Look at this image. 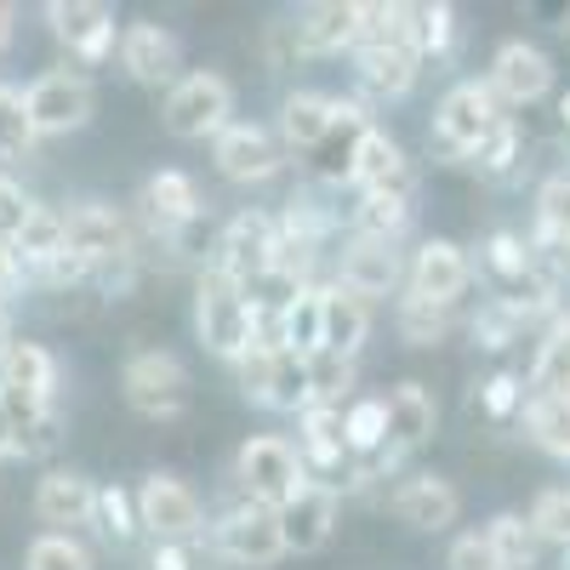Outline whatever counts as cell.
Returning <instances> with one entry per match:
<instances>
[{
	"instance_id": "cell-12",
	"label": "cell",
	"mask_w": 570,
	"mask_h": 570,
	"mask_svg": "<svg viewBox=\"0 0 570 570\" xmlns=\"http://www.w3.org/2000/svg\"><path fill=\"white\" fill-rule=\"evenodd\" d=\"M63 234H69V252H75L80 263H91V274L137 257L131 223H126L115 206H104V200H80V206H69V212H63Z\"/></svg>"
},
{
	"instance_id": "cell-36",
	"label": "cell",
	"mask_w": 570,
	"mask_h": 570,
	"mask_svg": "<svg viewBox=\"0 0 570 570\" xmlns=\"http://www.w3.org/2000/svg\"><path fill=\"white\" fill-rule=\"evenodd\" d=\"M394 325H400V337L411 343V348H434V343H445L451 337V325H456V308H440V303H422V297H400V308H394Z\"/></svg>"
},
{
	"instance_id": "cell-15",
	"label": "cell",
	"mask_w": 570,
	"mask_h": 570,
	"mask_svg": "<svg viewBox=\"0 0 570 570\" xmlns=\"http://www.w3.org/2000/svg\"><path fill=\"white\" fill-rule=\"evenodd\" d=\"M468 285H473V263L456 240H422L405 268V292L422 303H440V308H456Z\"/></svg>"
},
{
	"instance_id": "cell-46",
	"label": "cell",
	"mask_w": 570,
	"mask_h": 570,
	"mask_svg": "<svg viewBox=\"0 0 570 570\" xmlns=\"http://www.w3.org/2000/svg\"><path fill=\"white\" fill-rule=\"evenodd\" d=\"M531 525H537V537H542V542L570 548V485H564V491H542V497H537Z\"/></svg>"
},
{
	"instance_id": "cell-57",
	"label": "cell",
	"mask_w": 570,
	"mask_h": 570,
	"mask_svg": "<svg viewBox=\"0 0 570 570\" xmlns=\"http://www.w3.org/2000/svg\"><path fill=\"white\" fill-rule=\"evenodd\" d=\"M7 308H12V297H0V331H7Z\"/></svg>"
},
{
	"instance_id": "cell-39",
	"label": "cell",
	"mask_w": 570,
	"mask_h": 570,
	"mask_svg": "<svg viewBox=\"0 0 570 570\" xmlns=\"http://www.w3.org/2000/svg\"><path fill=\"white\" fill-rule=\"evenodd\" d=\"M405 228H411V195H360L354 234H365V240H400Z\"/></svg>"
},
{
	"instance_id": "cell-26",
	"label": "cell",
	"mask_w": 570,
	"mask_h": 570,
	"mask_svg": "<svg viewBox=\"0 0 570 570\" xmlns=\"http://www.w3.org/2000/svg\"><path fill=\"white\" fill-rule=\"evenodd\" d=\"M142 206H149L155 228L160 234H183L206 217V200H200V183L188 171H155L149 188H142Z\"/></svg>"
},
{
	"instance_id": "cell-11",
	"label": "cell",
	"mask_w": 570,
	"mask_h": 570,
	"mask_svg": "<svg viewBox=\"0 0 570 570\" xmlns=\"http://www.w3.org/2000/svg\"><path fill=\"white\" fill-rule=\"evenodd\" d=\"M23 104H29V120H35L40 137H69L98 115V91H91V80L75 75V69H52V75L29 80Z\"/></svg>"
},
{
	"instance_id": "cell-22",
	"label": "cell",
	"mask_w": 570,
	"mask_h": 570,
	"mask_svg": "<svg viewBox=\"0 0 570 570\" xmlns=\"http://www.w3.org/2000/svg\"><path fill=\"white\" fill-rule=\"evenodd\" d=\"M337 513H343V497L325 491V485H303L292 502L279 508V537H285V553H320L337 531Z\"/></svg>"
},
{
	"instance_id": "cell-3",
	"label": "cell",
	"mask_w": 570,
	"mask_h": 570,
	"mask_svg": "<svg viewBox=\"0 0 570 570\" xmlns=\"http://www.w3.org/2000/svg\"><path fill=\"white\" fill-rule=\"evenodd\" d=\"M508 120L513 115H502V98L485 80H462V86L445 91L440 109H434V142L451 160H473Z\"/></svg>"
},
{
	"instance_id": "cell-48",
	"label": "cell",
	"mask_w": 570,
	"mask_h": 570,
	"mask_svg": "<svg viewBox=\"0 0 570 570\" xmlns=\"http://www.w3.org/2000/svg\"><path fill=\"white\" fill-rule=\"evenodd\" d=\"M480 411L497 416V422L519 416V411H525V383H519L513 371H497L491 383H480Z\"/></svg>"
},
{
	"instance_id": "cell-38",
	"label": "cell",
	"mask_w": 570,
	"mask_h": 570,
	"mask_svg": "<svg viewBox=\"0 0 570 570\" xmlns=\"http://www.w3.org/2000/svg\"><path fill=\"white\" fill-rule=\"evenodd\" d=\"M35 142H40V131H35V120H29L23 91L0 80V160H7V166L29 160V155H35Z\"/></svg>"
},
{
	"instance_id": "cell-7",
	"label": "cell",
	"mask_w": 570,
	"mask_h": 570,
	"mask_svg": "<svg viewBox=\"0 0 570 570\" xmlns=\"http://www.w3.org/2000/svg\"><path fill=\"white\" fill-rule=\"evenodd\" d=\"M212 548L240 564V570H268L274 559H285V537H279V508H263L252 497H240L234 508H223L212 519Z\"/></svg>"
},
{
	"instance_id": "cell-24",
	"label": "cell",
	"mask_w": 570,
	"mask_h": 570,
	"mask_svg": "<svg viewBox=\"0 0 570 570\" xmlns=\"http://www.w3.org/2000/svg\"><path fill=\"white\" fill-rule=\"evenodd\" d=\"M348 188H360V195H416V171H411L400 142L371 126L365 142H360V160H354V183Z\"/></svg>"
},
{
	"instance_id": "cell-44",
	"label": "cell",
	"mask_w": 570,
	"mask_h": 570,
	"mask_svg": "<svg viewBox=\"0 0 570 570\" xmlns=\"http://www.w3.org/2000/svg\"><path fill=\"white\" fill-rule=\"evenodd\" d=\"M308 376H314V405H343L348 383H354V360H337V354H308Z\"/></svg>"
},
{
	"instance_id": "cell-59",
	"label": "cell",
	"mask_w": 570,
	"mask_h": 570,
	"mask_svg": "<svg viewBox=\"0 0 570 570\" xmlns=\"http://www.w3.org/2000/svg\"><path fill=\"white\" fill-rule=\"evenodd\" d=\"M564 553H570V548H564Z\"/></svg>"
},
{
	"instance_id": "cell-27",
	"label": "cell",
	"mask_w": 570,
	"mask_h": 570,
	"mask_svg": "<svg viewBox=\"0 0 570 570\" xmlns=\"http://www.w3.org/2000/svg\"><path fill=\"white\" fill-rule=\"evenodd\" d=\"M337 126V98H325V91H292V98L279 104V142L285 155H314L325 131Z\"/></svg>"
},
{
	"instance_id": "cell-30",
	"label": "cell",
	"mask_w": 570,
	"mask_h": 570,
	"mask_svg": "<svg viewBox=\"0 0 570 570\" xmlns=\"http://www.w3.org/2000/svg\"><path fill=\"white\" fill-rule=\"evenodd\" d=\"M7 394L29 400V405H52V394H58V360L46 354L40 343L12 337V348H7Z\"/></svg>"
},
{
	"instance_id": "cell-4",
	"label": "cell",
	"mask_w": 570,
	"mask_h": 570,
	"mask_svg": "<svg viewBox=\"0 0 570 570\" xmlns=\"http://www.w3.org/2000/svg\"><path fill=\"white\" fill-rule=\"evenodd\" d=\"M160 120L171 137L183 142H217L228 126H234V86L217 75V69H188L160 104Z\"/></svg>"
},
{
	"instance_id": "cell-16",
	"label": "cell",
	"mask_w": 570,
	"mask_h": 570,
	"mask_svg": "<svg viewBox=\"0 0 570 570\" xmlns=\"http://www.w3.org/2000/svg\"><path fill=\"white\" fill-rule=\"evenodd\" d=\"M485 86L502 98V109H525V104H542L548 91H553V63H548L542 46H531V40H508V46H497Z\"/></svg>"
},
{
	"instance_id": "cell-32",
	"label": "cell",
	"mask_w": 570,
	"mask_h": 570,
	"mask_svg": "<svg viewBox=\"0 0 570 570\" xmlns=\"http://www.w3.org/2000/svg\"><path fill=\"white\" fill-rule=\"evenodd\" d=\"M268 411H292L303 416L314 405V376H308V354L292 348H274V371H268Z\"/></svg>"
},
{
	"instance_id": "cell-53",
	"label": "cell",
	"mask_w": 570,
	"mask_h": 570,
	"mask_svg": "<svg viewBox=\"0 0 570 570\" xmlns=\"http://www.w3.org/2000/svg\"><path fill=\"white\" fill-rule=\"evenodd\" d=\"M12 35H18V12L7 7V0H0V52L12 46Z\"/></svg>"
},
{
	"instance_id": "cell-52",
	"label": "cell",
	"mask_w": 570,
	"mask_h": 570,
	"mask_svg": "<svg viewBox=\"0 0 570 570\" xmlns=\"http://www.w3.org/2000/svg\"><path fill=\"white\" fill-rule=\"evenodd\" d=\"M142 570H195V553H188L183 542H155V553H149Z\"/></svg>"
},
{
	"instance_id": "cell-37",
	"label": "cell",
	"mask_w": 570,
	"mask_h": 570,
	"mask_svg": "<svg viewBox=\"0 0 570 570\" xmlns=\"http://www.w3.org/2000/svg\"><path fill=\"white\" fill-rule=\"evenodd\" d=\"M485 537H491L502 570H531L537 553H542V537H537V525H531L525 513H497L491 525H485Z\"/></svg>"
},
{
	"instance_id": "cell-31",
	"label": "cell",
	"mask_w": 570,
	"mask_h": 570,
	"mask_svg": "<svg viewBox=\"0 0 570 570\" xmlns=\"http://www.w3.org/2000/svg\"><path fill=\"white\" fill-rule=\"evenodd\" d=\"M0 411H7V422H12L18 456H52V451L63 445V416H58V405H29V400L0 394Z\"/></svg>"
},
{
	"instance_id": "cell-13",
	"label": "cell",
	"mask_w": 570,
	"mask_h": 570,
	"mask_svg": "<svg viewBox=\"0 0 570 570\" xmlns=\"http://www.w3.org/2000/svg\"><path fill=\"white\" fill-rule=\"evenodd\" d=\"M46 23H52L63 52L80 58V63H109L120 52V29H115V12L104 0H52Z\"/></svg>"
},
{
	"instance_id": "cell-41",
	"label": "cell",
	"mask_w": 570,
	"mask_h": 570,
	"mask_svg": "<svg viewBox=\"0 0 570 570\" xmlns=\"http://www.w3.org/2000/svg\"><path fill=\"white\" fill-rule=\"evenodd\" d=\"M531 394H570V314L548 331V343L537 348V365H531Z\"/></svg>"
},
{
	"instance_id": "cell-33",
	"label": "cell",
	"mask_w": 570,
	"mask_h": 570,
	"mask_svg": "<svg viewBox=\"0 0 570 570\" xmlns=\"http://www.w3.org/2000/svg\"><path fill=\"white\" fill-rule=\"evenodd\" d=\"M405 35L416 46V58H445L451 40H456V12L445 7V0H416V7H405Z\"/></svg>"
},
{
	"instance_id": "cell-5",
	"label": "cell",
	"mask_w": 570,
	"mask_h": 570,
	"mask_svg": "<svg viewBox=\"0 0 570 570\" xmlns=\"http://www.w3.org/2000/svg\"><path fill=\"white\" fill-rule=\"evenodd\" d=\"M120 394L137 416H149V422H171L188 411V400H195V376H188V365L166 348H142L126 360L120 371Z\"/></svg>"
},
{
	"instance_id": "cell-50",
	"label": "cell",
	"mask_w": 570,
	"mask_h": 570,
	"mask_svg": "<svg viewBox=\"0 0 570 570\" xmlns=\"http://www.w3.org/2000/svg\"><path fill=\"white\" fill-rule=\"evenodd\" d=\"M234 371H240V394L246 400H268V371H274V348H263V343H252L240 360H234Z\"/></svg>"
},
{
	"instance_id": "cell-19",
	"label": "cell",
	"mask_w": 570,
	"mask_h": 570,
	"mask_svg": "<svg viewBox=\"0 0 570 570\" xmlns=\"http://www.w3.org/2000/svg\"><path fill=\"white\" fill-rule=\"evenodd\" d=\"M389 513L411 531H451L462 513V491L445 480V473H411L389 491Z\"/></svg>"
},
{
	"instance_id": "cell-58",
	"label": "cell",
	"mask_w": 570,
	"mask_h": 570,
	"mask_svg": "<svg viewBox=\"0 0 570 570\" xmlns=\"http://www.w3.org/2000/svg\"><path fill=\"white\" fill-rule=\"evenodd\" d=\"M564 29H570V23H564Z\"/></svg>"
},
{
	"instance_id": "cell-42",
	"label": "cell",
	"mask_w": 570,
	"mask_h": 570,
	"mask_svg": "<svg viewBox=\"0 0 570 570\" xmlns=\"http://www.w3.org/2000/svg\"><path fill=\"white\" fill-rule=\"evenodd\" d=\"M23 570H98V559H91V548L69 531H46L29 542V559Z\"/></svg>"
},
{
	"instance_id": "cell-35",
	"label": "cell",
	"mask_w": 570,
	"mask_h": 570,
	"mask_svg": "<svg viewBox=\"0 0 570 570\" xmlns=\"http://www.w3.org/2000/svg\"><path fill=\"white\" fill-rule=\"evenodd\" d=\"M525 428L548 456L570 462V394H531L525 400Z\"/></svg>"
},
{
	"instance_id": "cell-43",
	"label": "cell",
	"mask_w": 570,
	"mask_h": 570,
	"mask_svg": "<svg viewBox=\"0 0 570 570\" xmlns=\"http://www.w3.org/2000/svg\"><path fill=\"white\" fill-rule=\"evenodd\" d=\"M98 531L109 542H131L142 531L137 519V491H120V485H98Z\"/></svg>"
},
{
	"instance_id": "cell-10",
	"label": "cell",
	"mask_w": 570,
	"mask_h": 570,
	"mask_svg": "<svg viewBox=\"0 0 570 570\" xmlns=\"http://www.w3.org/2000/svg\"><path fill=\"white\" fill-rule=\"evenodd\" d=\"M434 428H440L434 394H428L422 383H400L389 394V440H383V456H376V462H354L360 468V485L376 480V473H389V468H400L411 451H422L428 440H434Z\"/></svg>"
},
{
	"instance_id": "cell-20",
	"label": "cell",
	"mask_w": 570,
	"mask_h": 570,
	"mask_svg": "<svg viewBox=\"0 0 570 570\" xmlns=\"http://www.w3.org/2000/svg\"><path fill=\"white\" fill-rule=\"evenodd\" d=\"M297 58H343L360 52V0H320V7H303L292 23Z\"/></svg>"
},
{
	"instance_id": "cell-49",
	"label": "cell",
	"mask_w": 570,
	"mask_h": 570,
	"mask_svg": "<svg viewBox=\"0 0 570 570\" xmlns=\"http://www.w3.org/2000/svg\"><path fill=\"white\" fill-rule=\"evenodd\" d=\"M35 206H40V200H29L12 177H0V246H7V252H12V240L23 234V223H29Z\"/></svg>"
},
{
	"instance_id": "cell-17",
	"label": "cell",
	"mask_w": 570,
	"mask_h": 570,
	"mask_svg": "<svg viewBox=\"0 0 570 570\" xmlns=\"http://www.w3.org/2000/svg\"><path fill=\"white\" fill-rule=\"evenodd\" d=\"M120 69L137 80V86H177L183 75V46H177V35L166 29V23H149V18H142V23H126L120 29Z\"/></svg>"
},
{
	"instance_id": "cell-47",
	"label": "cell",
	"mask_w": 570,
	"mask_h": 570,
	"mask_svg": "<svg viewBox=\"0 0 570 570\" xmlns=\"http://www.w3.org/2000/svg\"><path fill=\"white\" fill-rule=\"evenodd\" d=\"M519 325H525V320H519L513 308H502V303H485L480 314H473V343H480V348H491V354H502V348L519 337Z\"/></svg>"
},
{
	"instance_id": "cell-45",
	"label": "cell",
	"mask_w": 570,
	"mask_h": 570,
	"mask_svg": "<svg viewBox=\"0 0 570 570\" xmlns=\"http://www.w3.org/2000/svg\"><path fill=\"white\" fill-rule=\"evenodd\" d=\"M519 155H525V142H519V126L508 120L480 155H473V166H480V177H491V183H502V177H513V166H519Z\"/></svg>"
},
{
	"instance_id": "cell-21",
	"label": "cell",
	"mask_w": 570,
	"mask_h": 570,
	"mask_svg": "<svg viewBox=\"0 0 570 570\" xmlns=\"http://www.w3.org/2000/svg\"><path fill=\"white\" fill-rule=\"evenodd\" d=\"M416 75H422V58L411 40H376V46H360L354 52V80L376 104H400L416 86Z\"/></svg>"
},
{
	"instance_id": "cell-1",
	"label": "cell",
	"mask_w": 570,
	"mask_h": 570,
	"mask_svg": "<svg viewBox=\"0 0 570 570\" xmlns=\"http://www.w3.org/2000/svg\"><path fill=\"white\" fill-rule=\"evenodd\" d=\"M480 274H485V285H491V303L513 308L519 320L548 314L553 297H559V285H553V274L542 268V257L519 240V234H508V228H497L491 240L480 246Z\"/></svg>"
},
{
	"instance_id": "cell-18",
	"label": "cell",
	"mask_w": 570,
	"mask_h": 570,
	"mask_svg": "<svg viewBox=\"0 0 570 570\" xmlns=\"http://www.w3.org/2000/svg\"><path fill=\"white\" fill-rule=\"evenodd\" d=\"M337 285L365 303L376 297H394L405 285V263H400V246L394 240H365V234H354V240L343 246L337 257Z\"/></svg>"
},
{
	"instance_id": "cell-14",
	"label": "cell",
	"mask_w": 570,
	"mask_h": 570,
	"mask_svg": "<svg viewBox=\"0 0 570 570\" xmlns=\"http://www.w3.org/2000/svg\"><path fill=\"white\" fill-rule=\"evenodd\" d=\"M212 160H217V171L228 177V183H268V177H279V166L292 160L285 155V142H279V131H268V126H252V120H234L217 142H212Z\"/></svg>"
},
{
	"instance_id": "cell-56",
	"label": "cell",
	"mask_w": 570,
	"mask_h": 570,
	"mask_svg": "<svg viewBox=\"0 0 570 570\" xmlns=\"http://www.w3.org/2000/svg\"><path fill=\"white\" fill-rule=\"evenodd\" d=\"M559 126L570 131V91H564V98H559Z\"/></svg>"
},
{
	"instance_id": "cell-54",
	"label": "cell",
	"mask_w": 570,
	"mask_h": 570,
	"mask_svg": "<svg viewBox=\"0 0 570 570\" xmlns=\"http://www.w3.org/2000/svg\"><path fill=\"white\" fill-rule=\"evenodd\" d=\"M7 456H18V440H12V422H7V411H0V462Z\"/></svg>"
},
{
	"instance_id": "cell-2",
	"label": "cell",
	"mask_w": 570,
	"mask_h": 570,
	"mask_svg": "<svg viewBox=\"0 0 570 570\" xmlns=\"http://www.w3.org/2000/svg\"><path fill=\"white\" fill-rule=\"evenodd\" d=\"M195 331H200L206 354L234 365L257 343V297L246 292V285H234L228 274L206 268L200 285H195Z\"/></svg>"
},
{
	"instance_id": "cell-9",
	"label": "cell",
	"mask_w": 570,
	"mask_h": 570,
	"mask_svg": "<svg viewBox=\"0 0 570 570\" xmlns=\"http://www.w3.org/2000/svg\"><path fill=\"white\" fill-rule=\"evenodd\" d=\"M274 246H279V217H268V212H240V217L223 223L217 246H212V252H217L212 268L252 292V285H263V279L274 274Z\"/></svg>"
},
{
	"instance_id": "cell-25",
	"label": "cell",
	"mask_w": 570,
	"mask_h": 570,
	"mask_svg": "<svg viewBox=\"0 0 570 570\" xmlns=\"http://www.w3.org/2000/svg\"><path fill=\"white\" fill-rule=\"evenodd\" d=\"M365 131H371V115H365L360 104H343V98H337V126H331L325 142L308 155V171H314L320 183H331V188L354 183V160H360Z\"/></svg>"
},
{
	"instance_id": "cell-55",
	"label": "cell",
	"mask_w": 570,
	"mask_h": 570,
	"mask_svg": "<svg viewBox=\"0 0 570 570\" xmlns=\"http://www.w3.org/2000/svg\"><path fill=\"white\" fill-rule=\"evenodd\" d=\"M7 348H12V331H0V394H7Z\"/></svg>"
},
{
	"instance_id": "cell-40",
	"label": "cell",
	"mask_w": 570,
	"mask_h": 570,
	"mask_svg": "<svg viewBox=\"0 0 570 570\" xmlns=\"http://www.w3.org/2000/svg\"><path fill=\"white\" fill-rule=\"evenodd\" d=\"M537 240L570 252V166L537 188Z\"/></svg>"
},
{
	"instance_id": "cell-29",
	"label": "cell",
	"mask_w": 570,
	"mask_h": 570,
	"mask_svg": "<svg viewBox=\"0 0 570 570\" xmlns=\"http://www.w3.org/2000/svg\"><path fill=\"white\" fill-rule=\"evenodd\" d=\"M371 337V303L343 292V285H325V354L354 360Z\"/></svg>"
},
{
	"instance_id": "cell-51",
	"label": "cell",
	"mask_w": 570,
	"mask_h": 570,
	"mask_svg": "<svg viewBox=\"0 0 570 570\" xmlns=\"http://www.w3.org/2000/svg\"><path fill=\"white\" fill-rule=\"evenodd\" d=\"M445 570H502V559H497V548H491V537H485V531H468V537H456V542H451Z\"/></svg>"
},
{
	"instance_id": "cell-6",
	"label": "cell",
	"mask_w": 570,
	"mask_h": 570,
	"mask_svg": "<svg viewBox=\"0 0 570 570\" xmlns=\"http://www.w3.org/2000/svg\"><path fill=\"white\" fill-rule=\"evenodd\" d=\"M234 485H240V497H252L263 508H285L308 485V473H303V456H297L292 440L257 434V440L240 445V456H234Z\"/></svg>"
},
{
	"instance_id": "cell-23",
	"label": "cell",
	"mask_w": 570,
	"mask_h": 570,
	"mask_svg": "<svg viewBox=\"0 0 570 570\" xmlns=\"http://www.w3.org/2000/svg\"><path fill=\"white\" fill-rule=\"evenodd\" d=\"M35 513L46 519V525H69V537H75V525H98V485L86 480V473H75V468H52L46 480L35 485Z\"/></svg>"
},
{
	"instance_id": "cell-8",
	"label": "cell",
	"mask_w": 570,
	"mask_h": 570,
	"mask_svg": "<svg viewBox=\"0 0 570 570\" xmlns=\"http://www.w3.org/2000/svg\"><path fill=\"white\" fill-rule=\"evenodd\" d=\"M137 519L155 542H183L188 548L195 537H206V502L195 497V485L166 473V468L137 485Z\"/></svg>"
},
{
	"instance_id": "cell-28",
	"label": "cell",
	"mask_w": 570,
	"mask_h": 570,
	"mask_svg": "<svg viewBox=\"0 0 570 570\" xmlns=\"http://www.w3.org/2000/svg\"><path fill=\"white\" fill-rule=\"evenodd\" d=\"M279 348L292 354H320L325 348V285H303V292H292L279 308Z\"/></svg>"
},
{
	"instance_id": "cell-34",
	"label": "cell",
	"mask_w": 570,
	"mask_h": 570,
	"mask_svg": "<svg viewBox=\"0 0 570 570\" xmlns=\"http://www.w3.org/2000/svg\"><path fill=\"white\" fill-rule=\"evenodd\" d=\"M343 440L354 462H376L389 440V400H354L343 405Z\"/></svg>"
}]
</instances>
